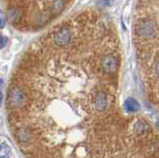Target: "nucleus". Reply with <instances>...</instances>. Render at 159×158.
<instances>
[{
	"label": "nucleus",
	"mask_w": 159,
	"mask_h": 158,
	"mask_svg": "<svg viewBox=\"0 0 159 158\" xmlns=\"http://www.w3.org/2000/svg\"><path fill=\"white\" fill-rule=\"evenodd\" d=\"M111 47L63 22L25 52L6 110L26 158H159L155 126L134 99H121Z\"/></svg>",
	"instance_id": "nucleus-1"
},
{
	"label": "nucleus",
	"mask_w": 159,
	"mask_h": 158,
	"mask_svg": "<svg viewBox=\"0 0 159 158\" xmlns=\"http://www.w3.org/2000/svg\"><path fill=\"white\" fill-rule=\"evenodd\" d=\"M9 22L21 31H37L52 22L69 0H4Z\"/></svg>",
	"instance_id": "nucleus-2"
},
{
	"label": "nucleus",
	"mask_w": 159,
	"mask_h": 158,
	"mask_svg": "<svg viewBox=\"0 0 159 158\" xmlns=\"http://www.w3.org/2000/svg\"><path fill=\"white\" fill-rule=\"evenodd\" d=\"M11 157V148L5 143L0 144V158Z\"/></svg>",
	"instance_id": "nucleus-3"
},
{
	"label": "nucleus",
	"mask_w": 159,
	"mask_h": 158,
	"mask_svg": "<svg viewBox=\"0 0 159 158\" xmlns=\"http://www.w3.org/2000/svg\"><path fill=\"white\" fill-rule=\"evenodd\" d=\"M113 0H98V4L100 5V6L108 7V6H111V5L113 4Z\"/></svg>",
	"instance_id": "nucleus-4"
},
{
	"label": "nucleus",
	"mask_w": 159,
	"mask_h": 158,
	"mask_svg": "<svg viewBox=\"0 0 159 158\" xmlns=\"http://www.w3.org/2000/svg\"><path fill=\"white\" fill-rule=\"evenodd\" d=\"M5 45V39L2 37V35L0 34V49H2Z\"/></svg>",
	"instance_id": "nucleus-5"
},
{
	"label": "nucleus",
	"mask_w": 159,
	"mask_h": 158,
	"mask_svg": "<svg viewBox=\"0 0 159 158\" xmlns=\"http://www.w3.org/2000/svg\"><path fill=\"white\" fill-rule=\"evenodd\" d=\"M4 27V20L2 19L1 17H0V29L3 28Z\"/></svg>",
	"instance_id": "nucleus-6"
},
{
	"label": "nucleus",
	"mask_w": 159,
	"mask_h": 158,
	"mask_svg": "<svg viewBox=\"0 0 159 158\" xmlns=\"http://www.w3.org/2000/svg\"><path fill=\"white\" fill-rule=\"evenodd\" d=\"M1 102H2V93L0 91V104H1Z\"/></svg>",
	"instance_id": "nucleus-7"
}]
</instances>
